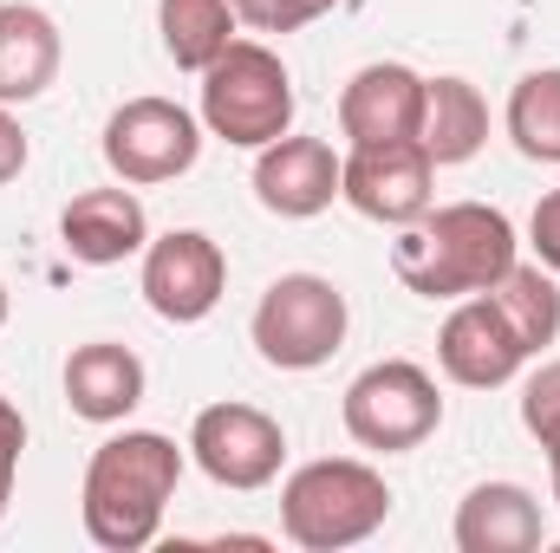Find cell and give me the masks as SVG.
<instances>
[{
	"label": "cell",
	"mask_w": 560,
	"mask_h": 553,
	"mask_svg": "<svg viewBox=\"0 0 560 553\" xmlns=\"http://www.w3.org/2000/svg\"><path fill=\"white\" fill-rule=\"evenodd\" d=\"M202 156V125L176 105V98H125L105 118V163L118 183L150 189V183H176L189 176Z\"/></svg>",
	"instance_id": "7"
},
{
	"label": "cell",
	"mask_w": 560,
	"mask_h": 553,
	"mask_svg": "<svg viewBox=\"0 0 560 553\" xmlns=\"http://www.w3.org/2000/svg\"><path fill=\"white\" fill-rule=\"evenodd\" d=\"M59 59H66V39L52 13L7 0L0 7V105H33L59 79Z\"/></svg>",
	"instance_id": "17"
},
{
	"label": "cell",
	"mask_w": 560,
	"mask_h": 553,
	"mask_svg": "<svg viewBox=\"0 0 560 553\" xmlns=\"http://www.w3.org/2000/svg\"><path fill=\"white\" fill-rule=\"evenodd\" d=\"M548 482H555V508H560V475H548Z\"/></svg>",
	"instance_id": "28"
},
{
	"label": "cell",
	"mask_w": 560,
	"mask_h": 553,
	"mask_svg": "<svg viewBox=\"0 0 560 553\" xmlns=\"http://www.w3.org/2000/svg\"><path fill=\"white\" fill-rule=\"evenodd\" d=\"M548 541L541 502L522 482H476L456 508V548L463 553H535Z\"/></svg>",
	"instance_id": "16"
},
{
	"label": "cell",
	"mask_w": 560,
	"mask_h": 553,
	"mask_svg": "<svg viewBox=\"0 0 560 553\" xmlns=\"http://www.w3.org/2000/svg\"><path fill=\"white\" fill-rule=\"evenodd\" d=\"M489 299L502 306V319L515 326V339L528 345V358H541L560 339V286L541 261H515L509 274L489 286Z\"/></svg>",
	"instance_id": "20"
},
{
	"label": "cell",
	"mask_w": 560,
	"mask_h": 553,
	"mask_svg": "<svg viewBox=\"0 0 560 553\" xmlns=\"http://www.w3.org/2000/svg\"><path fill=\"white\" fill-rule=\"evenodd\" d=\"M423 125V72L398 66V59H378V66H359L339 92V131L352 150L365 143H411Z\"/></svg>",
	"instance_id": "12"
},
{
	"label": "cell",
	"mask_w": 560,
	"mask_h": 553,
	"mask_svg": "<svg viewBox=\"0 0 560 553\" xmlns=\"http://www.w3.org/2000/svg\"><path fill=\"white\" fill-rule=\"evenodd\" d=\"M385 521H392V489L359 456H319L280 482V534L300 553L359 548Z\"/></svg>",
	"instance_id": "3"
},
{
	"label": "cell",
	"mask_w": 560,
	"mask_h": 553,
	"mask_svg": "<svg viewBox=\"0 0 560 553\" xmlns=\"http://www.w3.org/2000/svg\"><path fill=\"white\" fill-rule=\"evenodd\" d=\"M339 196L385 228H411L430 196H436V163L423 156V143H365L339 163Z\"/></svg>",
	"instance_id": "10"
},
{
	"label": "cell",
	"mask_w": 560,
	"mask_h": 553,
	"mask_svg": "<svg viewBox=\"0 0 560 553\" xmlns=\"http://www.w3.org/2000/svg\"><path fill=\"white\" fill-rule=\"evenodd\" d=\"M346 436L359 443V449H378V456H405V449H418L436 436V423H443V391H436V378L411 365V358H378V365H365L352 385H346Z\"/></svg>",
	"instance_id": "5"
},
{
	"label": "cell",
	"mask_w": 560,
	"mask_h": 553,
	"mask_svg": "<svg viewBox=\"0 0 560 553\" xmlns=\"http://www.w3.org/2000/svg\"><path fill=\"white\" fill-rule=\"evenodd\" d=\"M339 163L326 138H275L255 156V202L280 222H313L319 209L339 202Z\"/></svg>",
	"instance_id": "13"
},
{
	"label": "cell",
	"mask_w": 560,
	"mask_h": 553,
	"mask_svg": "<svg viewBox=\"0 0 560 553\" xmlns=\"http://www.w3.org/2000/svg\"><path fill=\"white\" fill-rule=\"evenodd\" d=\"M436 365L463 391H495L528 365V345L515 339V326L502 319V306L489 293H469V299H456V313L436 332Z\"/></svg>",
	"instance_id": "11"
},
{
	"label": "cell",
	"mask_w": 560,
	"mask_h": 553,
	"mask_svg": "<svg viewBox=\"0 0 560 553\" xmlns=\"http://www.w3.org/2000/svg\"><path fill=\"white\" fill-rule=\"evenodd\" d=\"M515 255V222L489 202H443L423 209L418 222L398 235L392 248V274L405 280L423 299H469L489 293L495 280L509 274Z\"/></svg>",
	"instance_id": "2"
},
{
	"label": "cell",
	"mask_w": 560,
	"mask_h": 553,
	"mask_svg": "<svg viewBox=\"0 0 560 553\" xmlns=\"http://www.w3.org/2000/svg\"><path fill=\"white\" fill-rule=\"evenodd\" d=\"M138 286H143V299H150L156 319L196 326V319H209V313L222 306L229 261H222V248H215L202 228H170V235H156V242L143 248Z\"/></svg>",
	"instance_id": "9"
},
{
	"label": "cell",
	"mask_w": 560,
	"mask_h": 553,
	"mask_svg": "<svg viewBox=\"0 0 560 553\" xmlns=\"http://www.w3.org/2000/svg\"><path fill=\"white\" fill-rule=\"evenodd\" d=\"M229 7H235V20L255 26V33H300V26H313L319 13H332L339 0H229Z\"/></svg>",
	"instance_id": "23"
},
{
	"label": "cell",
	"mask_w": 560,
	"mask_h": 553,
	"mask_svg": "<svg viewBox=\"0 0 560 553\" xmlns=\"http://www.w3.org/2000/svg\"><path fill=\"white\" fill-rule=\"evenodd\" d=\"M509 138L528 163H560V66L522 72L509 92Z\"/></svg>",
	"instance_id": "21"
},
{
	"label": "cell",
	"mask_w": 560,
	"mask_h": 553,
	"mask_svg": "<svg viewBox=\"0 0 560 553\" xmlns=\"http://www.w3.org/2000/svg\"><path fill=\"white\" fill-rule=\"evenodd\" d=\"M0 326H7V286H0Z\"/></svg>",
	"instance_id": "27"
},
{
	"label": "cell",
	"mask_w": 560,
	"mask_h": 553,
	"mask_svg": "<svg viewBox=\"0 0 560 553\" xmlns=\"http://www.w3.org/2000/svg\"><path fill=\"white\" fill-rule=\"evenodd\" d=\"M189 456H196V469L215 489L255 495L287 462V430L268 411H255V404H209L189 423Z\"/></svg>",
	"instance_id": "8"
},
{
	"label": "cell",
	"mask_w": 560,
	"mask_h": 553,
	"mask_svg": "<svg viewBox=\"0 0 560 553\" xmlns=\"http://www.w3.org/2000/svg\"><path fill=\"white\" fill-rule=\"evenodd\" d=\"M522 423L548 456V475H560V358H548L528 385H522Z\"/></svg>",
	"instance_id": "22"
},
{
	"label": "cell",
	"mask_w": 560,
	"mask_h": 553,
	"mask_svg": "<svg viewBox=\"0 0 560 553\" xmlns=\"http://www.w3.org/2000/svg\"><path fill=\"white\" fill-rule=\"evenodd\" d=\"M202 131L235 150H268L293 131V72L280 66L275 46L235 39L202 72Z\"/></svg>",
	"instance_id": "4"
},
{
	"label": "cell",
	"mask_w": 560,
	"mask_h": 553,
	"mask_svg": "<svg viewBox=\"0 0 560 553\" xmlns=\"http://www.w3.org/2000/svg\"><path fill=\"white\" fill-rule=\"evenodd\" d=\"M528 242H535V261L560 274V189H548L541 202H535V215H528Z\"/></svg>",
	"instance_id": "25"
},
{
	"label": "cell",
	"mask_w": 560,
	"mask_h": 553,
	"mask_svg": "<svg viewBox=\"0 0 560 553\" xmlns=\"http://www.w3.org/2000/svg\"><path fill=\"white\" fill-rule=\"evenodd\" d=\"M59 242L85 268H118V261L150 248V215L131 189H85L59 215Z\"/></svg>",
	"instance_id": "14"
},
{
	"label": "cell",
	"mask_w": 560,
	"mask_h": 553,
	"mask_svg": "<svg viewBox=\"0 0 560 553\" xmlns=\"http://www.w3.org/2000/svg\"><path fill=\"white\" fill-rule=\"evenodd\" d=\"M26 156H33V143H26V131H20V118L0 105V189L26 169Z\"/></svg>",
	"instance_id": "26"
},
{
	"label": "cell",
	"mask_w": 560,
	"mask_h": 553,
	"mask_svg": "<svg viewBox=\"0 0 560 553\" xmlns=\"http://www.w3.org/2000/svg\"><path fill=\"white\" fill-rule=\"evenodd\" d=\"M20 449H26V416L13 398H0V515L13 502V475H20Z\"/></svg>",
	"instance_id": "24"
},
{
	"label": "cell",
	"mask_w": 560,
	"mask_h": 553,
	"mask_svg": "<svg viewBox=\"0 0 560 553\" xmlns=\"http://www.w3.org/2000/svg\"><path fill=\"white\" fill-rule=\"evenodd\" d=\"M235 7L229 0H156V33H163V52L183 66V72H209L229 46H235Z\"/></svg>",
	"instance_id": "19"
},
{
	"label": "cell",
	"mask_w": 560,
	"mask_h": 553,
	"mask_svg": "<svg viewBox=\"0 0 560 553\" xmlns=\"http://www.w3.org/2000/svg\"><path fill=\"white\" fill-rule=\"evenodd\" d=\"M418 143L436 169L450 163H469L482 143H489V105L469 79L443 72V79H423V125H418Z\"/></svg>",
	"instance_id": "18"
},
{
	"label": "cell",
	"mask_w": 560,
	"mask_h": 553,
	"mask_svg": "<svg viewBox=\"0 0 560 553\" xmlns=\"http://www.w3.org/2000/svg\"><path fill=\"white\" fill-rule=\"evenodd\" d=\"M66 404L85 423H125L143 404V358L118 339H92L66 358Z\"/></svg>",
	"instance_id": "15"
},
{
	"label": "cell",
	"mask_w": 560,
	"mask_h": 553,
	"mask_svg": "<svg viewBox=\"0 0 560 553\" xmlns=\"http://www.w3.org/2000/svg\"><path fill=\"white\" fill-rule=\"evenodd\" d=\"M346 293L326 274H280L261 306H255V352L275 365V372H319L339 345H346Z\"/></svg>",
	"instance_id": "6"
},
{
	"label": "cell",
	"mask_w": 560,
	"mask_h": 553,
	"mask_svg": "<svg viewBox=\"0 0 560 553\" xmlns=\"http://www.w3.org/2000/svg\"><path fill=\"white\" fill-rule=\"evenodd\" d=\"M183 482V449L163 430H125L105 436L85 462V489H79V515L92 548L105 553H138L156 541L163 508Z\"/></svg>",
	"instance_id": "1"
}]
</instances>
